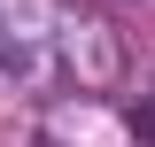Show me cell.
I'll use <instances>...</instances> for the list:
<instances>
[{
  "mask_svg": "<svg viewBox=\"0 0 155 147\" xmlns=\"http://www.w3.org/2000/svg\"><path fill=\"white\" fill-rule=\"evenodd\" d=\"M140 132H147V139H155V101H147V109H140Z\"/></svg>",
  "mask_w": 155,
  "mask_h": 147,
  "instance_id": "cell-1",
  "label": "cell"
}]
</instances>
